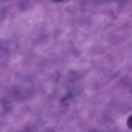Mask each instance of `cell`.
<instances>
[{
    "label": "cell",
    "mask_w": 132,
    "mask_h": 132,
    "mask_svg": "<svg viewBox=\"0 0 132 132\" xmlns=\"http://www.w3.org/2000/svg\"><path fill=\"white\" fill-rule=\"evenodd\" d=\"M53 1H55V2H60V1H63V0H53Z\"/></svg>",
    "instance_id": "7a4b0ae2"
},
{
    "label": "cell",
    "mask_w": 132,
    "mask_h": 132,
    "mask_svg": "<svg viewBox=\"0 0 132 132\" xmlns=\"http://www.w3.org/2000/svg\"><path fill=\"white\" fill-rule=\"evenodd\" d=\"M127 125L130 128H131L132 126V121H131V116H130L127 120Z\"/></svg>",
    "instance_id": "6da1fadb"
}]
</instances>
